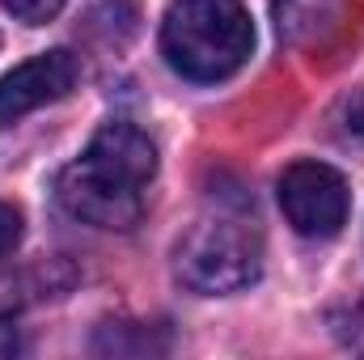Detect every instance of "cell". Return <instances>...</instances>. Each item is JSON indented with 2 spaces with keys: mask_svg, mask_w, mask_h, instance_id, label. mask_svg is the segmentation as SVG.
<instances>
[{
  "mask_svg": "<svg viewBox=\"0 0 364 360\" xmlns=\"http://www.w3.org/2000/svg\"><path fill=\"white\" fill-rule=\"evenodd\" d=\"M157 174V149L153 140L127 123L114 119L97 127L85 153L60 170L55 195L68 216L97 225V229H132L144 216V186Z\"/></svg>",
  "mask_w": 364,
  "mask_h": 360,
  "instance_id": "cell-1",
  "label": "cell"
},
{
  "mask_svg": "<svg viewBox=\"0 0 364 360\" xmlns=\"http://www.w3.org/2000/svg\"><path fill=\"white\" fill-rule=\"evenodd\" d=\"M255 21L242 0H178L161 21V55L182 81L216 85L246 68Z\"/></svg>",
  "mask_w": 364,
  "mask_h": 360,
  "instance_id": "cell-2",
  "label": "cell"
},
{
  "mask_svg": "<svg viewBox=\"0 0 364 360\" xmlns=\"http://www.w3.org/2000/svg\"><path fill=\"white\" fill-rule=\"evenodd\" d=\"M178 280L199 297H225L250 288L263 271V242L246 216L212 212L182 233L174 250Z\"/></svg>",
  "mask_w": 364,
  "mask_h": 360,
  "instance_id": "cell-3",
  "label": "cell"
},
{
  "mask_svg": "<svg viewBox=\"0 0 364 360\" xmlns=\"http://www.w3.org/2000/svg\"><path fill=\"white\" fill-rule=\"evenodd\" d=\"M275 195L284 221L301 238H335L352 212L348 179L326 162H292L275 182Z\"/></svg>",
  "mask_w": 364,
  "mask_h": 360,
  "instance_id": "cell-4",
  "label": "cell"
},
{
  "mask_svg": "<svg viewBox=\"0 0 364 360\" xmlns=\"http://www.w3.org/2000/svg\"><path fill=\"white\" fill-rule=\"evenodd\" d=\"M77 81H81V60L73 51H64V47L17 64L13 73L0 77V127H13L30 110L68 97L77 90Z\"/></svg>",
  "mask_w": 364,
  "mask_h": 360,
  "instance_id": "cell-5",
  "label": "cell"
},
{
  "mask_svg": "<svg viewBox=\"0 0 364 360\" xmlns=\"http://www.w3.org/2000/svg\"><path fill=\"white\" fill-rule=\"evenodd\" d=\"M343 13V0H272V17L275 30L284 43L292 47H309V43H322L335 21Z\"/></svg>",
  "mask_w": 364,
  "mask_h": 360,
  "instance_id": "cell-6",
  "label": "cell"
},
{
  "mask_svg": "<svg viewBox=\"0 0 364 360\" xmlns=\"http://www.w3.org/2000/svg\"><path fill=\"white\" fill-rule=\"evenodd\" d=\"M335 123H339V132H343L348 140L364 144V90L348 93V97L339 102V110H335Z\"/></svg>",
  "mask_w": 364,
  "mask_h": 360,
  "instance_id": "cell-7",
  "label": "cell"
},
{
  "mask_svg": "<svg viewBox=\"0 0 364 360\" xmlns=\"http://www.w3.org/2000/svg\"><path fill=\"white\" fill-rule=\"evenodd\" d=\"M17 21H26V26H47L60 9H64V0H0Z\"/></svg>",
  "mask_w": 364,
  "mask_h": 360,
  "instance_id": "cell-8",
  "label": "cell"
},
{
  "mask_svg": "<svg viewBox=\"0 0 364 360\" xmlns=\"http://www.w3.org/2000/svg\"><path fill=\"white\" fill-rule=\"evenodd\" d=\"M21 242V212L13 203H0V255H9Z\"/></svg>",
  "mask_w": 364,
  "mask_h": 360,
  "instance_id": "cell-9",
  "label": "cell"
},
{
  "mask_svg": "<svg viewBox=\"0 0 364 360\" xmlns=\"http://www.w3.org/2000/svg\"><path fill=\"white\" fill-rule=\"evenodd\" d=\"M21 352V339H17V327L9 322V318H0V360L17 356Z\"/></svg>",
  "mask_w": 364,
  "mask_h": 360,
  "instance_id": "cell-10",
  "label": "cell"
}]
</instances>
